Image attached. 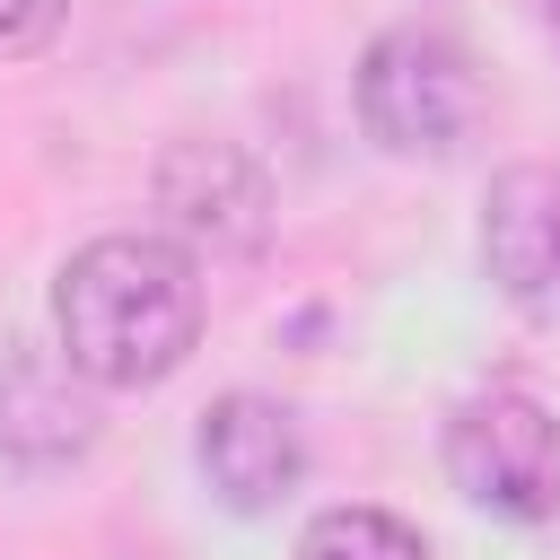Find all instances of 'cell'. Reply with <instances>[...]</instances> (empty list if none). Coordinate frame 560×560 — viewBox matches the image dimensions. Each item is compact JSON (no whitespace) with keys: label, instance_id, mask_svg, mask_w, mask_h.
<instances>
[{"label":"cell","instance_id":"cell-1","mask_svg":"<svg viewBox=\"0 0 560 560\" xmlns=\"http://www.w3.org/2000/svg\"><path fill=\"white\" fill-rule=\"evenodd\" d=\"M201 262L175 236H88L61 280H52V350L96 385V394H140L166 385L192 341H201Z\"/></svg>","mask_w":560,"mask_h":560},{"label":"cell","instance_id":"cell-2","mask_svg":"<svg viewBox=\"0 0 560 560\" xmlns=\"http://www.w3.org/2000/svg\"><path fill=\"white\" fill-rule=\"evenodd\" d=\"M359 122L385 158H455L481 131V70L446 26H385L359 52Z\"/></svg>","mask_w":560,"mask_h":560},{"label":"cell","instance_id":"cell-3","mask_svg":"<svg viewBox=\"0 0 560 560\" xmlns=\"http://www.w3.org/2000/svg\"><path fill=\"white\" fill-rule=\"evenodd\" d=\"M446 481L508 525H551L560 516V411L525 385L464 394L446 411Z\"/></svg>","mask_w":560,"mask_h":560},{"label":"cell","instance_id":"cell-4","mask_svg":"<svg viewBox=\"0 0 560 560\" xmlns=\"http://www.w3.org/2000/svg\"><path fill=\"white\" fill-rule=\"evenodd\" d=\"M158 210H166L175 245L262 254V236H271V175L236 140H175L158 158Z\"/></svg>","mask_w":560,"mask_h":560},{"label":"cell","instance_id":"cell-5","mask_svg":"<svg viewBox=\"0 0 560 560\" xmlns=\"http://www.w3.org/2000/svg\"><path fill=\"white\" fill-rule=\"evenodd\" d=\"M192 464H201V481H210V499L228 516H271L298 490V472H306V438H298L289 402L219 394L201 411V429H192Z\"/></svg>","mask_w":560,"mask_h":560},{"label":"cell","instance_id":"cell-6","mask_svg":"<svg viewBox=\"0 0 560 560\" xmlns=\"http://www.w3.org/2000/svg\"><path fill=\"white\" fill-rule=\"evenodd\" d=\"M96 446V385L52 341H0V464L61 472Z\"/></svg>","mask_w":560,"mask_h":560},{"label":"cell","instance_id":"cell-7","mask_svg":"<svg viewBox=\"0 0 560 560\" xmlns=\"http://www.w3.org/2000/svg\"><path fill=\"white\" fill-rule=\"evenodd\" d=\"M481 271L534 324H560V166H508L481 201Z\"/></svg>","mask_w":560,"mask_h":560},{"label":"cell","instance_id":"cell-8","mask_svg":"<svg viewBox=\"0 0 560 560\" xmlns=\"http://www.w3.org/2000/svg\"><path fill=\"white\" fill-rule=\"evenodd\" d=\"M298 560H429V542L394 508H324V516H306Z\"/></svg>","mask_w":560,"mask_h":560},{"label":"cell","instance_id":"cell-9","mask_svg":"<svg viewBox=\"0 0 560 560\" xmlns=\"http://www.w3.org/2000/svg\"><path fill=\"white\" fill-rule=\"evenodd\" d=\"M70 0H0V61H35L61 35Z\"/></svg>","mask_w":560,"mask_h":560},{"label":"cell","instance_id":"cell-10","mask_svg":"<svg viewBox=\"0 0 560 560\" xmlns=\"http://www.w3.org/2000/svg\"><path fill=\"white\" fill-rule=\"evenodd\" d=\"M534 26H542V44L560 52V0H534Z\"/></svg>","mask_w":560,"mask_h":560}]
</instances>
